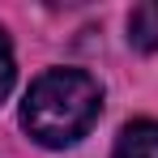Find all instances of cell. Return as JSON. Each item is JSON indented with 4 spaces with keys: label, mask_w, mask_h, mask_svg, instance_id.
<instances>
[{
    "label": "cell",
    "mask_w": 158,
    "mask_h": 158,
    "mask_svg": "<svg viewBox=\"0 0 158 158\" xmlns=\"http://www.w3.org/2000/svg\"><path fill=\"white\" fill-rule=\"evenodd\" d=\"M103 111V85L81 73V69H47L43 77L30 81L26 98H22V128L47 145V150H64L81 141L90 124Z\"/></svg>",
    "instance_id": "cell-1"
},
{
    "label": "cell",
    "mask_w": 158,
    "mask_h": 158,
    "mask_svg": "<svg viewBox=\"0 0 158 158\" xmlns=\"http://www.w3.org/2000/svg\"><path fill=\"white\" fill-rule=\"evenodd\" d=\"M111 158H158V120H132V124H124Z\"/></svg>",
    "instance_id": "cell-2"
},
{
    "label": "cell",
    "mask_w": 158,
    "mask_h": 158,
    "mask_svg": "<svg viewBox=\"0 0 158 158\" xmlns=\"http://www.w3.org/2000/svg\"><path fill=\"white\" fill-rule=\"evenodd\" d=\"M128 43L141 47V52H154L158 47V4L132 9V17H128Z\"/></svg>",
    "instance_id": "cell-3"
},
{
    "label": "cell",
    "mask_w": 158,
    "mask_h": 158,
    "mask_svg": "<svg viewBox=\"0 0 158 158\" xmlns=\"http://www.w3.org/2000/svg\"><path fill=\"white\" fill-rule=\"evenodd\" d=\"M13 77H17V64H13V47H9V39H4V30H0V103L9 98V90H13Z\"/></svg>",
    "instance_id": "cell-4"
}]
</instances>
